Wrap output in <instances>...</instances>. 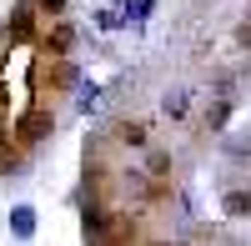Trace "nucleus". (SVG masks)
<instances>
[{"mask_svg":"<svg viewBox=\"0 0 251 246\" xmlns=\"http://www.w3.org/2000/svg\"><path fill=\"white\" fill-rule=\"evenodd\" d=\"M146 171H151V176H161V171H171V156H166V151H156V156H151V166H146Z\"/></svg>","mask_w":251,"mask_h":246,"instance_id":"obj_15","label":"nucleus"},{"mask_svg":"<svg viewBox=\"0 0 251 246\" xmlns=\"http://www.w3.org/2000/svg\"><path fill=\"white\" fill-rule=\"evenodd\" d=\"M40 15H66V0H35Z\"/></svg>","mask_w":251,"mask_h":246,"instance_id":"obj_14","label":"nucleus"},{"mask_svg":"<svg viewBox=\"0 0 251 246\" xmlns=\"http://www.w3.org/2000/svg\"><path fill=\"white\" fill-rule=\"evenodd\" d=\"M226 111H231V100H226V96L216 100V106H206V126H211V131H221V126H226Z\"/></svg>","mask_w":251,"mask_h":246,"instance_id":"obj_11","label":"nucleus"},{"mask_svg":"<svg viewBox=\"0 0 251 246\" xmlns=\"http://www.w3.org/2000/svg\"><path fill=\"white\" fill-rule=\"evenodd\" d=\"M30 35H35V0H25V5L10 15V25H5V40H10V46H25Z\"/></svg>","mask_w":251,"mask_h":246,"instance_id":"obj_2","label":"nucleus"},{"mask_svg":"<svg viewBox=\"0 0 251 246\" xmlns=\"http://www.w3.org/2000/svg\"><path fill=\"white\" fill-rule=\"evenodd\" d=\"M75 106H80V111L91 116V111L100 106V91H96V86H80V100H75Z\"/></svg>","mask_w":251,"mask_h":246,"instance_id":"obj_12","label":"nucleus"},{"mask_svg":"<svg viewBox=\"0 0 251 246\" xmlns=\"http://www.w3.org/2000/svg\"><path fill=\"white\" fill-rule=\"evenodd\" d=\"M80 231L86 236H111V211H100V206H86V216H80Z\"/></svg>","mask_w":251,"mask_h":246,"instance_id":"obj_4","label":"nucleus"},{"mask_svg":"<svg viewBox=\"0 0 251 246\" xmlns=\"http://www.w3.org/2000/svg\"><path fill=\"white\" fill-rule=\"evenodd\" d=\"M186 106H191V100H186V91H171V96L161 100V111L171 116V121H181V116H186Z\"/></svg>","mask_w":251,"mask_h":246,"instance_id":"obj_10","label":"nucleus"},{"mask_svg":"<svg viewBox=\"0 0 251 246\" xmlns=\"http://www.w3.org/2000/svg\"><path fill=\"white\" fill-rule=\"evenodd\" d=\"M236 46L251 50V20H241V25H236Z\"/></svg>","mask_w":251,"mask_h":246,"instance_id":"obj_16","label":"nucleus"},{"mask_svg":"<svg viewBox=\"0 0 251 246\" xmlns=\"http://www.w3.org/2000/svg\"><path fill=\"white\" fill-rule=\"evenodd\" d=\"M15 171V136L10 131H0V176Z\"/></svg>","mask_w":251,"mask_h":246,"instance_id":"obj_9","label":"nucleus"},{"mask_svg":"<svg viewBox=\"0 0 251 246\" xmlns=\"http://www.w3.org/2000/svg\"><path fill=\"white\" fill-rule=\"evenodd\" d=\"M221 211L226 216H251V191H226L221 196Z\"/></svg>","mask_w":251,"mask_h":246,"instance_id":"obj_6","label":"nucleus"},{"mask_svg":"<svg viewBox=\"0 0 251 246\" xmlns=\"http://www.w3.org/2000/svg\"><path fill=\"white\" fill-rule=\"evenodd\" d=\"M226 156H251V136H226Z\"/></svg>","mask_w":251,"mask_h":246,"instance_id":"obj_13","label":"nucleus"},{"mask_svg":"<svg viewBox=\"0 0 251 246\" xmlns=\"http://www.w3.org/2000/svg\"><path fill=\"white\" fill-rule=\"evenodd\" d=\"M40 46H46V55H71L75 50V25H71V20H55Z\"/></svg>","mask_w":251,"mask_h":246,"instance_id":"obj_3","label":"nucleus"},{"mask_svg":"<svg viewBox=\"0 0 251 246\" xmlns=\"http://www.w3.org/2000/svg\"><path fill=\"white\" fill-rule=\"evenodd\" d=\"M55 131V116L46 111V106H30L25 116L15 121V141H25V146H35V141H46Z\"/></svg>","mask_w":251,"mask_h":246,"instance_id":"obj_1","label":"nucleus"},{"mask_svg":"<svg viewBox=\"0 0 251 246\" xmlns=\"http://www.w3.org/2000/svg\"><path fill=\"white\" fill-rule=\"evenodd\" d=\"M116 141H121V146H146L151 131H146V121H121V126H116Z\"/></svg>","mask_w":251,"mask_h":246,"instance_id":"obj_5","label":"nucleus"},{"mask_svg":"<svg viewBox=\"0 0 251 246\" xmlns=\"http://www.w3.org/2000/svg\"><path fill=\"white\" fill-rule=\"evenodd\" d=\"M10 231H15V236H35V211H30V206H15V211H10Z\"/></svg>","mask_w":251,"mask_h":246,"instance_id":"obj_8","label":"nucleus"},{"mask_svg":"<svg viewBox=\"0 0 251 246\" xmlns=\"http://www.w3.org/2000/svg\"><path fill=\"white\" fill-rule=\"evenodd\" d=\"M50 80H55V86H60V91H75V86H80V71L71 66V60H66V55H60V66L50 71Z\"/></svg>","mask_w":251,"mask_h":246,"instance_id":"obj_7","label":"nucleus"}]
</instances>
